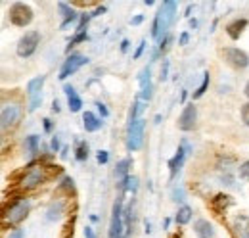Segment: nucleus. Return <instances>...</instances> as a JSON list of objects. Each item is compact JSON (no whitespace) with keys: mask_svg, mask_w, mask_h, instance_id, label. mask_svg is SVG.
Returning <instances> with one entry per match:
<instances>
[{"mask_svg":"<svg viewBox=\"0 0 249 238\" xmlns=\"http://www.w3.org/2000/svg\"><path fill=\"white\" fill-rule=\"evenodd\" d=\"M50 148H52V152H54V154H56V152H60V139H58V137H52Z\"/></svg>","mask_w":249,"mask_h":238,"instance_id":"nucleus-36","label":"nucleus"},{"mask_svg":"<svg viewBox=\"0 0 249 238\" xmlns=\"http://www.w3.org/2000/svg\"><path fill=\"white\" fill-rule=\"evenodd\" d=\"M144 129H146V119L140 118L132 123H128L126 127V148L130 152L142 148L144 144Z\"/></svg>","mask_w":249,"mask_h":238,"instance_id":"nucleus-3","label":"nucleus"},{"mask_svg":"<svg viewBox=\"0 0 249 238\" xmlns=\"http://www.w3.org/2000/svg\"><path fill=\"white\" fill-rule=\"evenodd\" d=\"M29 209H31V202L27 198L16 200L14 204H10V208L4 209V223L6 225H18V223H21L29 215Z\"/></svg>","mask_w":249,"mask_h":238,"instance_id":"nucleus-2","label":"nucleus"},{"mask_svg":"<svg viewBox=\"0 0 249 238\" xmlns=\"http://www.w3.org/2000/svg\"><path fill=\"white\" fill-rule=\"evenodd\" d=\"M175 18H177V2H173V0H165V2L161 4L159 12L156 14L154 23H152V37L157 39V42L167 35V31H169V27L173 25Z\"/></svg>","mask_w":249,"mask_h":238,"instance_id":"nucleus-1","label":"nucleus"},{"mask_svg":"<svg viewBox=\"0 0 249 238\" xmlns=\"http://www.w3.org/2000/svg\"><path fill=\"white\" fill-rule=\"evenodd\" d=\"M194 231H196V235H197L199 238H213L215 237V231H213L211 223H209V221H205V219H197V221H196V225H194Z\"/></svg>","mask_w":249,"mask_h":238,"instance_id":"nucleus-18","label":"nucleus"},{"mask_svg":"<svg viewBox=\"0 0 249 238\" xmlns=\"http://www.w3.org/2000/svg\"><path fill=\"white\" fill-rule=\"evenodd\" d=\"M52 110H54L56 114L60 112V102H58V100H54V102H52Z\"/></svg>","mask_w":249,"mask_h":238,"instance_id":"nucleus-44","label":"nucleus"},{"mask_svg":"<svg viewBox=\"0 0 249 238\" xmlns=\"http://www.w3.org/2000/svg\"><path fill=\"white\" fill-rule=\"evenodd\" d=\"M104 12H106V6H100V8L94 10V14H90V16H92V18H98V16H102Z\"/></svg>","mask_w":249,"mask_h":238,"instance_id":"nucleus-40","label":"nucleus"},{"mask_svg":"<svg viewBox=\"0 0 249 238\" xmlns=\"http://www.w3.org/2000/svg\"><path fill=\"white\" fill-rule=\"evenodd\" d=\"M83 125H85L87 133H96L98 129H102V119L96 118L92 112H87L83 116Z\"/></svg>","mask_w":249,"mask_h":238,"instance_id":"nucleus-21","label":"nucleus"},{"mask_svg":"<svg viewBox=\"0 0 249 238\" xmlns=\"http://www.w3.org/2000/svg\"><path fill=\"white\" fill-rule=\"evenodd\" d=\"M207 89H209V71H207V73H203V83H201V85L197 87V90L192 94V98H194V100L201 98V96L207 92Z\"/></svg>","mask_w":249,"mask_h":238,"instance_id":"nucleus-27","label":"nucleus"},{"mask_svg":"<svg viewBox=\"0 0 249 238\" xmlns=\"http://www.w3.org/2000/svg\"><path fill=\"white\" fill-rule=\"evenodd\" d=\"M128 44H130V42H128L126 39H124L123 42H121V50H123V52H126V50H128Z\"/></svg>","mask_w":249,"mask_h":238,"instance_id":"nucleus-45","label":"nucleus"},{"mask_svg":"<svg viewBox=\"0 0 249 238\" xmlns=\"http://www.w3.org/2000/svg\"><path fill=\"white\" fill-rule=\"evenodd\" d=\"M42 121H44V131H46V133H50V131H52V121H50L48 118L42 119Z\"/></svg>","mask_w":249,"mask_h":238,"instance_id":"nucleus-42","label":"nucleus"},{"mask_svg":"<svg viewBox=\"0 0 249 238\" xmlns=\"http://www.w3.org/2000/svg\"><path fill=\"white\" fill-rule=\"evenodd\" d=\"M190 219H192V208H190V206H180V208H178V213L175 215V221H177L178 225H188Z\"/></svg>","mask_w":249,"mask_h":238,"instance_id":"nucleus-24","label":"nucleus"},{"mask_svg":"<svg viewBox=\"0 0 249 238\" xmlns=\"http://www.w3.org/2000/svg\"><path fill=\"white\" fill-rule=\"evenodd\" d=\"M42 85H44V75L35 77L27 83V94H29V112H35L40 102H42Z\"/></svg>","mask_w":249,"mask_h":238,"instance_id":"nucleus-10","label":"nucleus"},{"mask_svg":"<svg viewBox=\"0 0 249 238\" xmlns=\"http://www.w3.org/2000/svg\"><path fill=\"white\" fill-rule=\"evenodd\" d=\"M144 48H146V40H144V39H142V40H140V44H138V48H136V52H134V56H132V58H134V60H138V58H140V56H142V52H144Z\"/></svg>","mask_w":249,"mask_h":238,"instance_id":"nucleus-34","label":"nucleus"},{"mask_svg":"<svg viewBox=\"0 0 249 238\" xmlns=\"http://www.w3.org/2000/svg\"><path fill=\"white\" fill-rule=\"evenodd\" d=\"M190 27L196 29V27H197V20H190Z\"/></svg>","mask_w":249,"mask_h":238,"instance_id":"nucleus-46","label":"nucleus"},{"mask_svg":"<svg viewBox=\"0 0 249 238\" xmlns=\"http://www.w3.org/2000/svg\"><path fill=\"white\" fill-rule=\"evenodd\" d=\"M242 121L249 127V104L242 106Z\"/></svg>","mask_w":249,"mask_h":238,"instance_id":"nucleus-35","label":"nucleus"},{"mask_svg":"<svg viewBox=\"0 0 249 238\" xmlns=\"http://www.w3.org/2000/svg\"><path fill=\"white\" fill-rule=\"evenodd\" d=\"M58 8H60V12H62V25H60V29H67L71 23H75L77 20H79V14L69 6V4H65V2H58Z\"/></svg>","mask_w":249,"mask_h":238,"instance_id":"nucleus-15","label":"nucleus"},{"mask_svg":"<svg viewBox=\"0 0 249 238\" xmlns=\"http://www.w3.org/2000/svg\"><path fill=\"white\" fill-rule=\"evenodd\" d=\"M63 211H65L63 200H56V202H52V204L48 206V209H46V219H48V221H58L63 215Z\"/></svg>","mask_w":249,"mask_h":238,"instance_id":"nucleus-19","label":"nucleus"},{"mask_svg":"<svg viewBox=\"0 0 249 238\" xmlns=\"http://www.w3.org/2000/svg\"><path fill=\"white\" fill-rule=\"evenodd\" d=\"M234 204V200H232V196H228V194H218L213 198V208L217 213H224L228 206H232Z\"/></svg>","mask_w":249,"mask_h":238,"instance_id":"nucleus-22","label":"nucleus"},{"mask_svg":"<svg viewBox=\"0 0 249 238\" xmlns=\"http://www.w3.org/2000/svg\"><path fill=\"white\" fill-rule=\"evenodd\" d=\"M85 40H89V35H87V31H83V33H77L71 40H69V46H67V52L75 46V44H79V42H85Z\"/></svg>","mask_w":249,"mask_h":238,"instance_id":"nucleus-28","label":"nucleus"},{"mask_svg":"<svg viewBox=\"0 0 249 238\" xmlns=\"http://www.w3.org/2000/svg\"><path fill=\"white\" fill-rule=\"evenodd\" d=\"M224 58L236 69H246L249 65V56L240 48H224Z\"/></svg>","mask_w":249,"mask_h":238,"instance_id":"nucleus-11","label":"nucleus"},{"mask_svg":"<svg viewBox=\"0 0 249 238\" xmlns=\"http://www.w3.org/2000/svg\"><path fill=\"white\" fill-rule=\"evenodd\" d=\"M196 121H197V108L194 104H188L182 110L180 118H178V129L180 131H192V129H196Z\"/></svg>","mask_w":249,"mask_h":238,"instance_id":"nucleus-12","label":"nucleus"},{"mask_svg":"<svg viewBox=\"0 0 249 238\" xmlns=\"http://www.w3.org/2000/svg\"><path fill=\"white\" fill-rule=\"evenodd\" d=\"M171 198H173V202L175 204H182L184 200H186V190H184V186H173V192H171Z\"/></svg>","mask_w":249,"mask_h":238,"instance_id":"nucleus-26","label":"nucleus"},{"mask_svg":"<svg viewBox=\"0 0 249 238\" xmlns=\"http://www.w3.org/2000/svg\"><path fill=\"white\" fill-rule=\"evenodd\" d=\"M8 238H23V231H21V229H16L14 233H10Z\"/></svg>","mask_w":249,"mask_h":238,"instance_id":"nucleus-39","label":"nucleus"},{"mask_svg":"<svg viewBox=\"0 0 249 238\" xmlns=\"http://www.w3.org/2000/svg\"><path fill=\"white\" fill-rule=\"evenodd\" d=\"M10 21L16 25V27H27L29 23L33 21V10L29 4L25 2H14L10 6Z\"/></svg>","mask_w":249,"mask_h":238,"instance_id":"nucleus-4","label":"nucleus"},{"mask_svg":"<svg viewBox=\"0 0 249 238\" xmlns=\"http://www.w3.org/2000/svg\"><path fill=\"white\" fill-rule=\"evenodd\" d=\"M238 173H240V177L244 178V180H249V159H248V161H244V163L240 165Z\"/></svg>","mask_w":249,"mask_h":238,"instance_id":"nucleus-30","label":"nucleus"},{"mask_svg":"<svg viewBox=\"0 0 249 238\" xmlns=\"http://www.w3.org/2000/svg\"><path fill=\"white\" fill-rule=\"evenodd\" d=\"M171 42H173V37H171V35H165V37L159 40V52H165Z\"/></svg>","mask_w":249,"mask_h":238,"instance_id":"nucleus-29","label":"nucleus"},{"mask_svg":"<svg viewBox=\"0 0 249 238\" xmlns=\"http://www.w3.org/2000/svg\"><path fill=\"white\" fill-rule=\"evenodd\" d=\"M142 21H144V16H136V18H132V20H130V23H132V25H140Z\"/></svg>","mask_w":249,"mask_h":238,"instance_id":"nucleus-41","label":"nucleus"},{"mask_svg":"<svg viewBox=\"0 0 249 238\" xmlns=\"http://www.w3.org/2000/svg\"><path fill=\"white\" fill-rule=\"evenodd\" d=\"M38 142H40V139H38L36 135H29V137L25 139V142H23L25 152H27V156H29L31 159L38 154Z\"/></svg>","mask_w":249,"mask_h":238,"instance_id":"nucleus-23","label":"nucleus"},{"mask_svg":"<svg viewBox=\"0 0 249 238\" xmlns=\"http://www.w3.org/2000/svg\"><path fill=\"white\" fill-rule=\"evenodd\" d=\"M42 180H44V169H42V167H31L29 173L21 178L19 184H21L23 190H33V188H36L38 184H42Z\"/></svg>","mask_w":249,"mask_h":238,"instance_id":"nucleus-13","label":"nucleus"},{"mask_svg":"<svg viewBox=\"0 0 249 238\" xmlns=\"http://www.w3.org/2000/svg\"><path fill=\"white\" fill-rule=\"evenodd\" d=\"M38 42H40V33L38 31H27L18 40V48H16L18 56L19 58H29V56H33L35 50H36V46H38Z\"/></svg>","mask_w":249,"mask_h":238,"instance_id":"nucleus-5","label":"nucleus"},{"mask_svg":"<svg viewBox=\"0 0 249 238\" xmlns=\"http://www.w3.org/2000/svg\"><path fill=\"white\" fill-rule=\"evenodd\" d=\"M123 194L115 200L111 211V223H109V238H123Z\"/></svg>","mask_w":249,"mask_h":238,"instance_id":"nucleus-7","label":"nucleus"},{"mask_svg":"<svg viewBox=\"0 0 249 238\" xmlns=\"http://www.w3.org/2000/svg\"><path fill=\"white\" fill-rule=\"evenodd\" d=\"M63 188H69V190H73V178L71 177H63Z\"/></svg>","mask_w":249,"mask_h":238,"instance_id":"nucleus-38","label":"nucleus"},{"mask_svg":"<svg viewBox=\"0 0 249 238\" xmlns=\"http://www.w3.org/2000/svg\"><path fill=\"white\" fill-rule=\"evenodd\" d=\"M246 27H248V20H246V18H242V20H234L232 23L226 25V33H228V37H230L232 40H238L240 35L244 33Z\"/></svg>","mask_w":249,"mask_h":238,"instance_id":"nucleus-17","label":"nucleus"},{"mask_svg":"<svg viewBox=\"0 0 249 238\" xmlns=\"http://www.w3.org/2000/svg\"><path fill=\"white\" fill-rule=\"evenodd\" d=\"M246 96L249 98V81H248V85H246Z\"/></svg>","mask_w":249,"mask_h":238,"instance_id":"nucleus-48","label":"nucleus"},{"mask_svg":"<svg viewBox=\"0 0 249 238\" xmlns=\"http://www.w3.org/2000/svg\"><path fill=\"white\" fill-rule=\"evenodd\" d=\"M23 116V108L16 102H10V104H4L2 106V114H0V119H2V131L6 129H12L19 123V119Z\"/></svg>","mask_w":249,"mask_h":238,"instance_id":"nucleus-6","label":"nucleus"},{"mask_svg":"<svg viewBox=\"0 0 249 238\" xmlns=\"http://www.w3.org/2000/svg\"><path fill=\"white\" fill-rule=\"evenodd\" d=\"M63 92H65V96H67V104H69V110H71L73 114L81 112V108H83V100H81V96L77 94L75 87H71V85H65V87H63Z\"/></svg>","mask_w":249,"mask_h":238,"instance_id":"nucleus-16","label":"nucleus"},{"mask_svg":"<svg viewBox=\"0 0 249 238\" xmlns=\"http://www.w3.org/2000/svg\"><path fill=\"white\" fill-rule=\"evenodd\" d=\"M96 159H98V163H107V159H109V154H107L106 150H100V152L96 154Z\"/></svg>","mask_w":249,"mask_h":238,"instance_id":"nucleus-32","label":"nucleus"},{"mask_svg":"<svg viewBox=\"0 0 249 238\" xmlns=\"http://www.w3.org/2000/svg\"><path fill=\"white\" fill-rule=\"evenodd\" d=\"M128 167H130V159H121L119 163H117V167H115V180H117V184L121 186V184H124V180L130 177L128 175Z\"/></svg>","mask_w":249,"mask_h":238,"instance_id":"nucleus-20","label":"nucleus"},{"mask_svg":"<svg viewBox=\"0 0 249 238\" xmlns=\"http://www.w3.org/2000/svg\"><path fill=\"white\" fill-rule=\"evenodd\" d=\"M85 237H87V238H96L92 227H87V229H85Z\"/></svg>","mask_w":249,"mask_h":238,"instance_id":"nucleus-43","label":"nucleus"},{"mask_svg":"<svg viewBox=\"0 0 249 238\" xmlns=\"http://www.w3.org/2000/svg\"><path fill=\"white\" fill-rule=\"evenodd\" d=\"M96 108H98V112H100V116H102V118H107V116H109V110L106 108V104H104V102H96Z\"/></svg>","mask_w":249,"mask_h":238,"instance_id":"nucleus-33","label":"nucleus"},{"mask_svg":"<svg viewBox=\"0 0 249 238\" xmlns=\"http://www.w3.org/2000/svg\"><path fill=\"white\" fill-rule=\"evenodd\" d=\"M192 152V146L188 144L186 140H182L180 142V146L177 150V154L169 159V171H171V178H175L178 175V171L182 169V165H184V161H186L188 154Z\"/></svg>","mask_w":249,"mask_h":238,"instance_id":"nucleus-9","label":"nucleus"},{"mask_svg":"<svg viewBox=\"0 0 249 238\" xmlns=\"http://www.w3.org/2000/svg\"><path fill=\"white\" fill-rule=\"evenodd\" d=\"M124 238H128V237H124Z\"/></svg>","mask_w":249,"mask_h":238,"instance_id":"nucleus-49","label":"nucleus"},{"mask_svg":"<svg viewBox=\"0 0 249 238\" xmlns=\"http://www.w3.org/2000/svg\"><path fill=\"white\" fill-rule=\"evenodd\" d=\"M188 40H190V35H188V33H182V35L178 37V44H180V46H186Z\"/></svg>","mask_w":249,"mask_h":238,"instance_id":"nucleus-37","label":"nucleus"},{"mask_svg":"<svg viewBox=\"0 0 249 238\" xmlns=\"http://www.w3.org/2000/svg\"><path fill=\"white\" fill-rule=\"evenodd\" d=\"M87 158H89V144H87V140H79L77 148H75V159L77 161H87Z\"/></svg>","mask_w":249,"mask_h":238,"instance_id":"nucleus-25","label":"nucleus"},{"mask_svg":"<svg viewBox=\"0 0 249 238\" xmlns=\"http://www.w3.org/2000/svg\"><path fill=\"white\" fill-rule=\"evenodd\" d=\"M169 77V60H163V65H161V73H159V79L161 81H167Z\"/></svg>","mask_w":249,"mask_h":238,"instance_id":"nucleus-31","label":"nucleus"},{"mask_svg":"<svg viewBox=\"0 0 249 238\" xmlns=\"http://www.w3.org/2000/svg\"><path fill=\"white\" fill-rule=\"evenodd\" d=\"M232 235L234 238H249V217L248 215H236L232 221Z\"/></svg>","mask_w":249,"mask_h":238,"instance_id":"nucleus-14","label":"nucleus"},{"mask_svg":"<svg viewBox=\"0 0 249 238\" xmlns=\"http://www.w3.org/2000/svg\"><path fill=\"white\" fill-rule=\"evenodd\" d=\"M67 152H69V148H67V146H63V148H62V158H67Z\"/></svg>","mask_w":249,"mask_h":238,"instance_id":"nucleus-47","label":"nucleus"},{"mask_svg":"<svg viewBox=\"0 0 249 238\" xmlns=\"http://www.w3.org/2000/svg\"><path fill=\"white\" fill-rule=\"evenodd\" d=\"M89 63V58L87 56H83V54H79V52H75V54H71V56H67V60L63 61L62 69H60V79L65 81L69 75H73V73H77L83 65H87Z\"/></svg>","mask_w":249,"mask_h":238,"instance_id":"nucleus-8","label":"nucleus"}]
</instances>
